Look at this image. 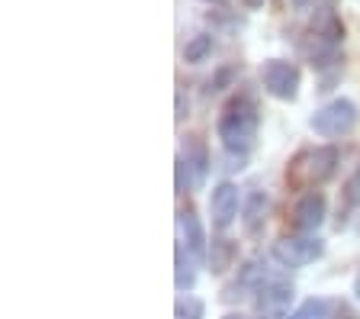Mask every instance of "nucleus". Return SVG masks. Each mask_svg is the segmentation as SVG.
<instances>
[{"label": "nucleus", "mask_w": 360, "mask_h": 319, "mask_svg": "<svg viewBox=\"0 0 360 319\" xmlns=\"http://www.w3.org/2000/svg\"><path fill=\"white\" fill-rule=\"evenodd\" d=\"M222 319H245V316H238V313H229V316H222Z\"/></svg>", "instance_id": "19"}, {"label": "nucleus", "mask_w": 360, "mask_h": 319, "mask_svg": "<svg viewBox=\"0 0 360 319\" xmlns=\"http://www.w3.org/2000/svg\"><path fill=\"white\" fill-rule=\"evenodd\" d=\"M210 52H212V36H206V32H202V36H193L187 42V49H184V58H187L190 65H196V61H202Z\"/></svg>", "instance_id": "14"}, {"label": "nucleus", "mask_w": 360, "mask_h": 319, "mask_svg": "<svg viewBox=\"0 0 360 319\" xmlns=\"http://www.w3.org/2000/svg\"><path fill=\"white\" fill-rule=\"evenodd\" d=\"M354 123H357V106H354L351 100L338 97V100H331V104H325L322 110H315L309 126H312L315 136L338 139V136H347V132L354 130Z\"/></svg>", "instance_id": "2"}, {"label": "nucleus", "mask_w": 360, "mask_h": 319, "mask_svg": "<svg viewBox=\"0 0 360 319\" xmlns=\"http://www.w3.org/2000/svg\"><path fill=\"white\" fill-rule=\"evenodd\" d=\"M267 194L264 190H255V194H248L245 200V210H241V223H245L248 232H257L264 223V213H267Z\"/></svg>", "instance_id": "10"}, {"label": "nucleus", "mask_w": 360, "mask_h": 319, "mask_svg": "<svg viewBox=\"0 0 360 319\" xmlns=\"http://www.w3.org/2000/svg\"><path fill=\"white\" fill-rule=\"evenodd\" d=\"M338 165V152L331 145H322V149H312V152L300 155L296 165L290 168V181L300 184V187H312V184H322L335 175Z\"/></svg>", "instance_id": "3"}, {"label": "nucleus", "mask_w": 360, "mask_h": 319, "mask_svg": "<svg viewBox=\"0 0 360 319\" xmlns=\"http://www.w3.org/2000/svg\"><path fill=\"white\" fill-rule=\"evenodd\" d=\"M238 187H235L232 181H225L219 184L216 190H212V197H210V213H212V226L216 229H229L235 223V216H238Z\"/></svg>", "instance_id": "7"}, {"label": "nucleus", "mask_w": 360, "mask_h": 319, "mask_svg": "<svg viewBox=\"0 0 360 319\" xmlns=\"http://www.w3.org/2000/svg\"><path fill=\"white\" fill-rule=\"evenodd\" d=\"M345 319H357V316H354V313H345Z\"/></svg>", "instance_id": "20"}, {"label": "nucleus", "mask_w": 360, "mask_h": 319, "mask_svg": "<svg viewBox=\"0 0 360 319\" xmlns=\"http://www.w3.org/2000/svg\"><path fill=\"white\" fill-rule=\"evenodd\" d=\"M177 226H180V239H184L180 245L200 261L202 255H206V236H202V226H200V220H196V213L184 210L180 213V220H177Z\"/></svg>", "instance_id": "9"}, {"label": "nucleus", "mask_w": 360, "mask_h": 319, "mask_svg": "<svg viewBox=\"0 0 360 319\" xmlns=\"http://www.w3.org/2000/svg\"><path fill=\"white\" fill-rule=\"evenodd\" d=\"M347 204H360V168L351 175V181H347Z\"/></svg>", "instance_id": "17"}, {"label": "nucleus", "mask_w": 360, "mask_h": 319, "mask_svg": "<svg viewBox=\"0 0 360 319\" xmlns=\"http://www.w3.org/2000/svg\"><path fill=\"white\" fill-rule=\"evenodd\" d=\"M325 245L319 239H309V236H296V239H280L274 245V258L283 261L286 268H300V265H309V261L322 258Z\"/></svg>", "instance_id": "6"}, {"label": "nucleus", "mask_w": 360, "mask_h": 319, "mask_svg": "<svg viewBox=\"0 0 360 319\" xmlns=\"http://www.w3.org/2000/svg\"><path fill=\"white\" fill-rule=\"evenodd\" d=\"M290 319H331V304L328 300H306Z\"/></svg>", "instance_id": "15"}, {"label": "nucleus", "mask_w": 360, "mask_h": 319, "mask_svg": "<svg viewBox=\"0 0 360 319\" xmlns=\"http://www.w3.org/2000/svg\"><path fill=\"white\" fill-rule=\"evenodd\" d=\"M322 220H325V197L322 194L309 190L306 197L296 200V206H292V223H296V229L315 232V229L322 226Z\"/></svg>", "instance_id": "8"}, {"label": "nucleus", "mask_w": 360, "mask_h": 319, "mask_svg": "<svg viewBox=\"0 0 360 319\" xmlns=\"http://www.w3.org/2000/svg\"><path fill=\"white\" fill-rule=\"evenodd\" d=\"M232 261H235V245L229 242V239H216V242H212V249H210L212 271H216V274L229 271V268H232Z\"/></svg>", "instance_id": "12"}, {"label": "nucleus", "mask_w": 360, "mask_h": 319, "mask_svg": "<svg viewBox=\"0 0 360 319\" xmlns=\"http://www.w3.org/2000/svg\"><path fill=\"white\" fill-rule=\"evenodd\" d=\"M177 319H202V304L196 296H180L177 300Z\"/></svg>", "instance_id": "16"}, {"label": "nucleus", "mask_w": 360, "mask_h": 319, "mask_svg": "<svg viewBox=\"0 0 360 319\" xmlns=\"http://www.w3.org/2000/svg\"><path fill=\"white\" fill-rule=\"evenodd\" d=\"M261 4H264V0H245V7H248V10H257Z\"/></svg>", "instance_id": "18"}, {"label": "nucleus", "mask_w": 360, "mask_h": 319, "mask_svg": "<svg viewBox=\"0 0 360 319\" xmlns=\"http://www.w3.org/2000/svg\"><path fill=\"white\" fill-rule=\"evenodd\" d=\"M255 136H257V104L255 97H241L229 100V106L222 110L219 116V139L229 152H238L245 155L251 145H255Z\"/></svg>", "instance_id": "1"}, {"label": "nucleus", "mask_w": 360, "mask_h": 319, "mask_svg": "<svg viewBox=\"0 0 360 319\" xmlns=\"http://www.w3.org/2000/svg\"><path fill=\"white\" fill-rule=\"evenodd\" d=\"M261 84H264V91H267L270 97L292 100L296 91H300V68H296L292 61L270 58L261 68Z\"/></svg>", "instance_id": "4"}, {"label": "nucleus", "mask_w": 360, "mask_h": 319, "mask_svg": "<svg viewBox=\"0 0 360 319\" xmlns=\"http://www.w3.org/2000/svg\"><path fill=\"white\" fill-rule=\"evenodd\" d=\"M193 261H196V258H190L187 249L180 245V249H177V287H180V290H190V287H193V281H196Z\"/></svg>", "instance_id": "13"}, {"label": "nucleus", "mask_w": 360, "mask_h": 319, "mask_svg": "<svg viewBox=\"0 0 360 319\" xmlns=\"http://www.w3.org/2000/svg\"><path fill=\"white\" fill-rule=\"evenodd\" d=\"M290 300H292V284L290 281H267L261 290H257L255 300V316L257 319H290Z\"/></svg>", "instance_id": "5"}, {"label": "nucleus", "mask_w": 360, "mask_h": 319, "mask_svg": "<svg viewBox=\"0 0 360 319\" xmlns=\"http://www.w3.org/2000/svg\"><path fill=\"white\" fill-rule=\"evenodd\" d=\"M187 165L193 168V181L202 184V177H206V165H210V155H206V145H202L196 136L187 139Z\"/></svg>", "instance_id": "11"}, {"label": "nucleus", "mask_w": 360, "mask_h": 319, "mask_svg": "<svg viewBox=\"0 0 360 319\" xmlns=\"http://www.w3.org/2000/svg\"><path fill=\"white\" fill-rule=\"evenodd\" d=\"M216 4H222V0H216Z\"/></svg>", "instance_id": "22"}, {"label": "nucleus", "mask_w": 360, "mask_h": 319, "mask_svg": "<svg viewBox=\"0 0 360 319\" xmlns=\"http://www.w3.org/2000/svg\"><path fill=\"white\" fill-rule=\"evenodd\" d=\"M357 296H360V277H357Z\"/></svg>", "instance_id": "21"}]
</instances>
